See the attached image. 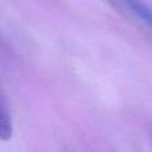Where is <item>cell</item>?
<instances>
[{
  "label": "cell",
  "mask_w": 152,
  "mask_h": 152,
  "mask_svg": "<svg viewBox=\"0 0 152 152\" xmlns=\"http://www.w3.org/2000/svg\"><path fill=\"white\" fill-rule=\"evenodd\" d=\"M12 119H11V113L8 110L5 100L3 97L1 92H0V139L8 140L12 136Z\"/></svg>",
  "instance_id": "obj_2"
},
{
  "label": "cell",
  "mask_w": 152,
  "mask_h": 152,
  "mask_svg": "<svg viewBox=\"0 0 152 152\" xmlns=\"http://www.w3.org/2000/svg\"><path fill=\"white\" fill-rule=\"evenodd\" d=\"M118 4L123 5L128 12L135 15L140 21L152 28V10L143 0H115Z\"/></svg>",
  "instance_id": "obj_1"
}]
</instances>
